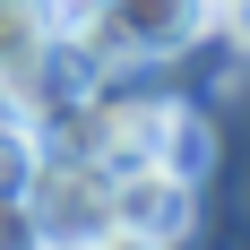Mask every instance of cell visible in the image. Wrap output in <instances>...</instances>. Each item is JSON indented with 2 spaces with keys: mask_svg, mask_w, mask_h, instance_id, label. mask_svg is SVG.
I'll list each match as a JSON object with an SVG mask.
<instances>
[{
  "mask_svg": "<svg viewBox=\"0 0 250 250\" xmlns=\"http://www.w3.org/2000/svg\"><path fill=\"white\" fill-rule=\"evenodd\" d=\"M69 112H78L69 147L86 155V164H104V173H138V164H155V173L199 181V173H207V155H216L207 121H199L181 95H121V86L104 78L95 95L69 104Z\"/></svg>",
  "mask_w": 250,
  "mask_h": 250,
  "instance_id": "cell-1",
  "label": "cell"
},
{
  "mask_svg": "<svg viewBox=\"0 0 250 250\" xmlns=\"http://www.w3.org/2000/svg\"><path fill=\"white\" fill-rule=\"evenodd\" d=\"M216 0H61V43H78L104 78L181 61L216 35Z\"/></svg>",
  "mask_w": 250,
  "mask_h": 250,
  "instance_id": "cell-2",
  "label": "cell"
},
{
  "mask_svg": "<svg viewBox=\"0 0 250 250\" xmlns=\"http://www.w3.org/2000/svg\"><path fill=\"white\" fill-rule=\"evenodd\" d=\"M26 207H35L52 250H86V242L112 233V173L86 164L78 147H43V164L26 181Z\"/></svg>",
  "mask_w": 250,
  "mask_h": 250,
  "instance_id": "cell-3",
  "label": "cell"
},
{
  "mask_svg": "<svg viewBox=\"0 0 250 250\" xmlns=\"http://www.w3.org/2000/svg\"><path fill=\"white\" fill-rule=\"evenodd\" d=\"M112 233L138 242V250H181L190 233H199V181L155 173V164L112 173Z\"/></svg>",
  "mask_w": 250,
  "mask_h": 250,
  "instance_id": "cell-4",
  "label": "cell"
},
{
  "mask_svg": "<svg viewBox=\"0 0 250 250\" xmlns=\"http://www.w3.org/2000/svg\"><path fill=\"white\" fill-rule=\"evenodd\" d=\"M61 43V0H0V104H26Z\"/></svg>",
  "mask_w": 250,
  "mask_h": 250,
  "instance_id": "cell-5",
  "label": "cell"
},
{
  "mask_svg": "<svg viewBox=\"0 0 250 250\" xmlns=\"http://www.w3.org/2000/svg\"><path fill=\"white\" fill-rule=\"evenodd\" d=\"M43 129L26 121L18 104H0V199H26V181H35V164H43Z\"/></svg>",
  "mask_w": 250,
  "mask_h": 250,
  "instance_id": "cell-6",
  "label": "cell"
},
{
  "mask_svg": "<svg viewBox=\"0 0 250 250\" xmlns=\"http://www.w3.org/2000/svg\"><path fill=\"white\" fill-rule=\"evenodd\" d=\"M0 250H52L43 225H35V207L26 199H0Z\"/></svg>",
  "mask_w": 250,
  "mask_h": 250,
  "instance_id": "cell-7",
  "label": "cell"
},
{
  "mask_svg": "<svg viewBox=\"0 0 250 250\" xmlns=\"http://www.w3.org/2000/svg\"><path fill=\"white\" fill-rule=\"evenodd\" d=\"M216 35H233V43L250 52V0H233V9H225V26H216Z\"/></svg>",
  "mask_w": 250,
  "mask_h": 250,
  "instance_id": "cell-8",
  "label": "cell"
},
{
  "mask_svg": "<svg viewBox=\"0 0 250 250\" xmlns=\"http://www.w3.org/2000/svg\"><path fill=\"white\" fill-rule=\"evenodd\" d=\"M225 9H233V0H216V18H225Z\"/></svg>",
  "mask_w": 250,
  "mask_h": 250,
  "instance_id": "cell-9",
  "label": "cell"
}]
</instances>
